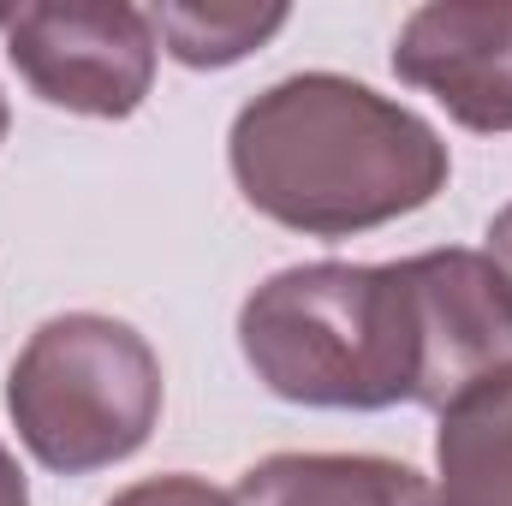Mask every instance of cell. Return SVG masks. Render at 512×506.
<instances>
[{
	"label": "cell",
	"instance_id": "9",
	"mask_svg": "<svg viewBox=\"0 0 512 506\" xmlns=\"http://www.w3.org/2000/svg\"><path fill=\"white\" fill-rule=\"evenodd\" d=\"M108 506H239L227 489H215L209 477H191V471H161V477H143L120 489Z\"/></svg>",
	"mask_w": 512,
	"mask_h": 506
},
{
	"label": "cell",
	"instance_id": "8",
	"mask_svg": "<svg viewBox=\"0 0 512 506\" xmlns=\"http://www.w3.org/2000/svg\"><path fill=\"white\" fill-rule=\"evenodd\" d=\"M292 18V6H155V42L191 66V72H227L239 60H251L268 36H280Z\"/></svg>",
	"mask_w": 512,
	"mask_h": 506
},
{
	"label": "cell",
	"instance_id": "7",
	"mask_svg": "<svg viewBox=\"0 0 512 506\" xmlns=\"http://www.w3.org/2000/svg\"><path fill=\"white\" fill-rule=\"evenodd\" d=\"M435 417V506H512V370Z\"/></svg>",
	"mask_w": 512,
	"mask_h": 506
},
{
	"label": "cell",
	"instance_id": "2",
	"mask_svg": "<svg viewBox=\"0 0 512 506\" xmlns=\"http://www.w3.org/2000/svg\"><path fill=\"white\" fill-rule=\"evenodd\" d=\"M251 376L310 411H429V340L411 256L292 262L239 304Z\"/></svg>",
	"mask_w": 512,
	"mask_h": 506
},
{
	"label": "cell",
	"instance_id": "12",
	"mask_svg": "<svg viewBox=\"0 0 512 506\" xmlns=\"http://www.w3.org/2000/svg\"><path fill=\"white\" fill-rule=\"evenodd\" d=\"M6 126H12V114H6V96H0V143H6Z\"/></svg>",
	"mask_w": 512,
	"mask_h": 506
},
{
	"label": "cell",
	"instance_id": "4",
	"mask_svg": "<svg viewBox=\"0 0 512 506\" xmlns=\"http://www.w3.org/2000/svg\"><path fill=\"white\" fill-rule=\"evenodd\" d=\"M6 60L24 90L60 114L84 120H131L155 90V24L126 0H42L12 6Z\"/></svg>",
	"mask_w": 512,
	"mask_h": 506
},
{
	"label": "cell",
	"instance_id": "1",
	"mask_svg": "<svg viewBox=\"0 0 512 506\" xmlns=\"http://www.w3.org/2000/svg\"><path fill=\"white\" fill-rule=\"evenodd\" d=\"M227 167L262 221L304 239H358L429 209L453 155L417 108L346 72H292L233 114Z\"/></svg>",
	"mask_w": 512,
	"mask_h": 506
},
{
	"label": "cell",
	"instance_id": "10",
	"mask_svg": "<svg viewBox=\"0 0 512 506\" xmlns=\"http://www.w3.org/2000/svg\"><path fill=\"white\" fill-rule=\"evenodd\" d=\"M483 239H489V245H483V256L501 268V280H507V292H512V203L495 215V221H489V233H483Z\"/></svg>",
	"mask_w": 512,
	"mask_h": 506
},
{
	"label": "cell",
	"instance_id": "6",
	"mask_svg": "<svg viewBox=\"0 0 512 506\" xmlns=\"http://www.w3.org/2000/svg\"><path fill=\"white\" fill-rule=\"evenodd\" d=\"M239 506H435L423 471L387 453H268L233 489Z\"/></svg>",
	"mask_w": 512,
	"mask_h": 506
},
{
	"label": "cell",
	"instance_id": "13",
	"mask_svg": "<svg viewBox=\"0 0 512 506\" xmlns=\"http://www.w3.org/2000/svg\"><path fill=\"white\" fill-rule=\"evenodd\" d=\"M6 18H12V6H0V30H6Z\"/></svg>",
	"mask_w": 512,
	"mask_h": 506
},
{
	"label": "cell",
	"instance_id": "11",
	"mask_svg": "<svg viewBox=\"0 0 512 506\" xmlns=\"http://www.w3.org/2000/svg\"><path fill=\"white\" fill-rule=\"evenodd\" d=\"M0 506H30V483H24V471H18L6 441H0Z\"/></svg>",
	"mask_w": 512,
	"mask_h": 506
},
{
	"label": "cell",
	"instance_id": "5",
	"mask_svg": "<svg viewBox=\"0 0 512 506\" xmlns=\"http://www.w3.org/2000/svg\"><path fill=\"white\" fill-rule=\"evenodd\" d=\"M399 84L477 137L512 131V0H429L393 36Z\"/></svg>",
	"mask_w": 512,
	"mask_h": 506
},
{
	"label": "cell",
	"instance_id": "3",
	"mask_svg": "<svg viewBox=\"0 0 512 506\" xmlns=\"http://www.w3.org/2000/svg\"><path fill=\"white\" fill-rule=\"evenodd\" d=\"M167 405L155 346L102 310L48 316L6 370V417L24 453L54 477H90L131 459Z\"/></svg>",
	"mask_w": 512,
	"mask_h": 506
}]
</instances>
